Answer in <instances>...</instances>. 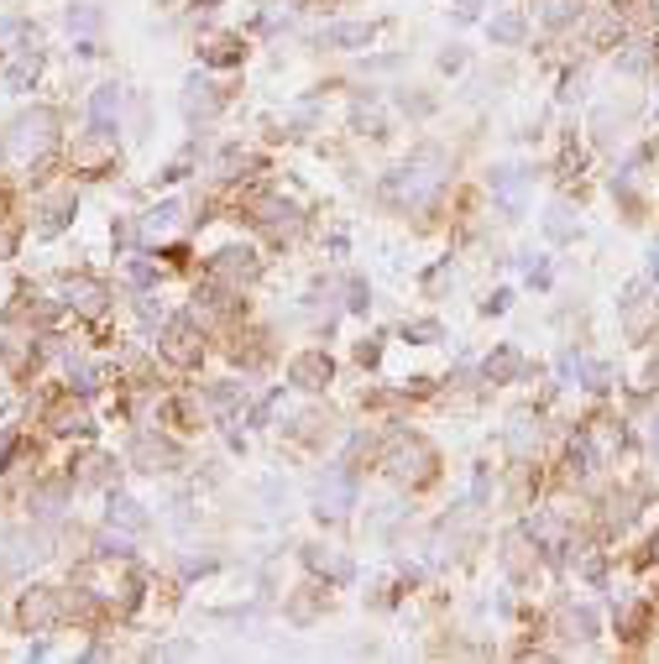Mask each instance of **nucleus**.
Listing matches in <instances>:
<instances>
[{"label": "nucleus", "mask_w": 659, "mask_h": 664, "mask_svg": "<svg viewBox=\"0 0 659 664\" xmlns=\"http://www.w3.org/2000/svg\"><path fill=\"white\" fill-rule=\"evenodd\" d=\"M461 68H466V48H461V42H450V48L440 53V74H461Z\"/></svg>", "instance_id": "obj_44"}, {"label": "nucleus", "mask_w": 659, "mask_h": 664, "mask_svg": "<svg viewBox=\"0 0 659 664\" xmlns=\"http://www.w3.org/2000/svg\"><path fill=\"white\" fill-rule=\"evenodd\" d=\"M89 126H110V131H121V110H126V89L121 84H95L89 89Z\"/></svg>", "instance_id": "obj_23"}, {"label": "nucleus", "mask_w": 659, "mask_h": 664, "mask_svg": "<svg viewBox=\"0 0 659 664\" xmlns=\"http://www.w3.org/2000/svg\"><path fill=\"white\" fill-rule=\"evenodd\" d=\"M74 482H68V471L63 476H42L37 471V482H32V492H27V513H32V523H58L63 513H68V502H74Z\"/></svg>", "instance_id": "obj_15"}, {"label": "nucleus", "mask_w": 659, "mask_h": 664, "mask_svg": "<svg viewBox=\"0 0 659 664\" xmlns=\"http://www.w3.org/2000/svg\"><path fill=\"white\" fill-rule=\"evenodd\" d=\"M37 79H42V42H32V32H27L0 58V84H6L11 95H27V89H37Z\"/></svg>", "instance_id": "obj_14"}, {"label": "nucleus", "mask_w": 659, "mask_h": 664, "mask_svg": "<svg viewBox=\"0 0 659 664\" xmlns=\"http://www.w3.org/2000/svg\"><path fill=\"white\" fill-rule=\"evenodd\" d=\"M335 6H346V0H335Z\"/></svg>", "instance_id": "obj_54"}, {"label": "nucleus", "mask_w": 659, "mask_h": 664, "mask_svg": "<svg viewBox=\"0 0 659 664\" xmlns=\"http://www.w3.org/2000/svg\"><path fill=\"white\" fill-rule=\"evenodd\" d=\"M649 278H659V246L649 251Z\"/></svg>", "instance_id": "obj_51"}, {"label": "nucleus", "mask_w": 659, "mask_h": 664, "mask_svg": "<svg viewBox=\"0 0 659 664\" xmlns=\"http://www.w3.org/2000/svg\"><path fill=\"white\" fill-rule=\"evenodd\" d=\"M21 251V231H16V220H0V262H11Z\"/></svg>", "instance_id": "obj_42"}, {"label": "nucleus", "mask_w": 659, "mask_h": 664, "mask_svg": "<svg viewBox=\"0 0 659 664\" xmlns=\"http://www.w3.org/2000/svg\"><path fill=\"white\" fill-rule=\"evenodd\" d=\"M450 16H456V21H476V16H482V0H450Z\"/></svg>", "instance_id": "obj_46"}, {"label": "nucleus", "mask_w": 659, "mask_h": 664, "mask_svg": "<svg viewBox=\"0 0 659 664\" xmlns=\"http://www.w3.org/2000/svg\"><path fill=\"white\" fill-rule=\"evenodd\" d=\"M346 309L351 314H372V288H367V278H346Z\"/></svg>", "instance_id": "obj_39"}, {"label": "nucleus", "mask_w": 659, "mask_h": 664, "mask_svg": "<svg viewBox=\"0 0 659 664\" xmlns=\"http://www.w3.org/2000/svg\"><path fill=\"white\" fill-rule=\"evenodd\" d=\"M487 32H492V42H497V48H518V42L529 37V21L518 16V11H503V16H497Z\"/></svg>", "instance_id": "obj_33"}, {"label": "nucleus", "mask_w": 659, "mask_h": 664, "mask_svg": "<svg viewBox=\"0 0 659 664\" xmlns=\"http://www.w3.org/2000/svg\"><path fill=\"white\" fill-rule=\"evenodd\" d=\"M63 27L74 32V37H79V32H95V27H100V11H95V6H84V0H74V6L63 11Z\"/></svg>", "instance_id": "obj_38"}, {"label": "nucleus", "mask_w": 659, "mask_h": 664, "mask_svg": "<svg viewBox=\"0 0 659 664\" xmlns=\"http://www.w3.org/2000/svg\"><path fill=\"white\" fill-rule=\"evenodd\" d=\"M58 131H63V116L53 105H27L16 110L11 126H6V147H11V163H21L32 178L37 168H48L58 157Z\"/></svg>", "instance_id": "obj_2"}, {"label": "nucleus", "mask_w": 659, "mask_h": 664, "mask_svg": "<svg viewBox=\"0 0 659 664\" xmlns=\"http://www.w3.org/2000/svg\"><path fill=\"white\" fill-rule=\"evenodd\" d=\"M142 225V241H163V236H173L178 225H184V199H163V204H152V210L136 220Z\"/></svg>", "instance_id": "obj_25"}, {"label": "nucleus", "mask_w": 659, "mask_h": 664, "mask_svg": "<svg viewBox=\"0 0 659 664\" xmlns=\"http://www.w3.org/2000/svg\"><path fill=\"white\" fill-rule=\"evenodd\" d=\"M157 356H163L168 366H178V372H194V366H204V351H210V330L199 325V319L189 314H173L163 319V330L152 335Z\"/></svg>", "instance_id": "obj_7"}, {"label": "nucleus", "mask_w": 659, "mask_h": 664, "mask_svg": "<svg viewBox=\"0 0 659 664\" xmlns=\"http://www.w3.org/2000/svg\"><path fill=\"white\" fill-rule=\"evenodd\" d=\"M408 346H440L445 340V330H440V319H408V325L398 330Z\"/></svg>", "instance_id": "obj_35"}, {"label": "nucleus", "mask_w": 659, "mask_h": 664, "mask_svg": "<svg viewBox=\"0 0 659 664\" xmlns=\"http://www.w3.org/2000/svg\"><path fill=\"white\" fill-rule=\"evenodd\" d=\"M309 508H314V518H325V523L351 518V508H356V471H351L346 461H340V466H325V471L309 482Z\"/></svg>", "instance_id": "obj_9"}, {"label": "nucleus", "mask_w": 659, "mask_h": 664, "mask_svg": "<svg viewBox=\"0 0 659 664\" xmlns=\"http://www.w3.org/2000/svg\"><path fill=\"white\" fill-rule=\"evenodd\" d=\"M126 461H131L136 471H147V476H163V471H178V445H168L163 434L142 429V434H136V440H131Z\"/></svg>", "instance_id": "obj_18"}, {"label": "nucleus", "mask_w": 659, "mask_h": 664, "mask_svg": "<svg viewBox=\"0 0 659 664\" xmlns=\"http://www.w3.org/2000/svg\"><path fill=\"white\" fill-rule=\"evenodd\" d=\"M633 21H654L659 11H654V0H633V11H628Z\"/></svg>", "instance_id": "obj_50"}, {"label": "nucleus", "mask_w": 659, "mask_h": 664, "mask_svg": "<svg viewBox=\"0 0 659 664\" xmlns=\"http://www.w3.org/2000/svg\"><path fill=\"white\" fill-rule=\"evenodd\" d=\"M377 356H382V335H367V340L356 346V361H361V366H377Z\"/></svg>", "instance_id": "obj_45"}, {"label": "nucleus", "mask_w": 659, "mask_h": 664, "mask_svg": "<svg viewBox=\"0 0 659 664\" xmlns=\"http://www.w3.org/2000/svg\"><path fill=\"white\" fill-rule=\"evenodd\" d=\"M623 314H628V335H644V330H649V319H654V304L644 299L639 288H633L628 299H623Z\"/></svg>", "instance_id": "obj_36"}, {"label": "nucleus", "mask_w": 659, "mask_h": 664, "mask_svg": "<svg viewBox=\"0 0 659 664\" xmlns=\"http://www.w3.org/2000/svg\"><path fill=\"white\" fill-rule=\"evenodd\" d=\"M288 382L299 387V393H325V387L335 382V356L320 351V346H309L288 361Z\"/></svg>", "instance_id": "obj_17"}, {"label": "nucleus", "mask_w": 659, "mask_h": 664, "mask_svg": "<svg viewBox=\"0 0 659 664\" xmlns=\"http://www.w3.org/2000/svg\"><path fill=\"white\" fill-rule=\"evenodd\" d=\"M471 497H476V508H487V502H492V466H476V482H471Z\"/></svg>", "instance_id": "obj_43"}, {"label": "nucleus", "mask_w": 659, "mask_h": 664, "mask_svg": "<svg viewBox=\"0 0 659 664\" xmlns=\"http://www.w3.org/2000/svg\"><path fill=\"white\" fill-rule=\"evenodd\" d=\"M555 628H560V638H571V644H592L597 638V612L592 607H560Z\"/></svg>", "instance_id": "obj_27"}, {"label": "nucleus", "mask_w": 659, "mask_h": 664, "mask_svg": "<svg viewBox=\"0 0 659 664\" xmlns=\"http://www.w3.org/2000/svg\"><path fill=\"white\" fill-rule=\"evenodd\" d=\"M131 549H136V534L116 529V523L95 534V555H105V560H131Z\"/></svg>", "instance_id": "obj_32"}, {"label": "nucleus", "mask_w": 659, "mask_h": 664, "mask_svg": "<svg viewBox=\"0 0 659 664\" xmlns=\"http://www.w3.org/2000/svg\"><path fill=\"white\" fill-rule=\"evenodd\" d=\"M351 126H356L361 136H382V110H377V100L367 95V89L351 100Z\"/></svg>", "instance_id": "obj_34"}, {"label": "nucleus", "mask_w": 659, "mask_h": 664, "mask_svg": "<svg viewBox=\"0 0 659 664\" xmlns=\"http://www.w3.org/2000/svg\"><path fill=\"white\" fill-rule=\"evenodd\" d=\"M382 476H388L393 487H403V492H424L440 476V455H435V445H429L424 434L398 429L393 440L382 445Z\"/></svg>", "instance_id": "obj_3"}, {"label": "nucleus", "mask_w": 659, "mask_h": 664, "mask_svg": "<svg viewBox=\"0 0 659 664\" xmlns=\"http://www.w3.org/2000/svg\"><path fill=\"white\" fill-rule=\"evenodd\" d=\"M42 429L53 434V440H95L100 434V419L95 408H89L84 393H74V387H58V393L42 398Z\"/></svg>", "instance_id": "obj_6"}, {"label": "nucleus", "mask_w": 659, "mask_h": 664, "mask_svg": "<svg viewBox=\"0 0 659 664\" xmlns=\"http://www.w3.org/2000/svg\"><path fill=\"white\" fill-rule=\"evenodd\" d=\"M6 157H11V147H6V136H0V163H6Z\"/></svg>", "instance_id": "obj_52"}, {"label": "nucleus", "mask_w": 659, "mask_h": 664, "mask_svg": "<svg viewBox=\"0 0 659 664\" xmlns=\"http://www.w3.org/2000/svg\"><path fill=\"white\" fill-rule=\"evenodd\" d=\"M136 319H142V330H147V335L163 330V309L152 304V293H136Z\"/></svg>", "instance_id": "obj_41"}, {"label": "nucleus", "mask_w": 659, "mask_h": 664, "mask_svg": "<svg viewBox=\"0 0 659 664\" xmlns=\"http://www.w3.org/2000/svg\"><path fill=\"white\" fill-rule=\"evenodd\" d=\"M377 32H382L377 21H330L314 42H320V48H340V53H361L377 42Z\"/></svg>", "instance_id": "obj_21"}, {"label": "nucleus", "mask_w": 659, "mask_h": 664, "mask_svg": "<svg viewBox=\"0 0 659 664\" xmlns=\"http://www.w3.org/2000/svg\"><path fill=\"white\" fill-rule=\"evenodd\" d=\"M445 183H450V152L424 142V147H414V157H408L403 168H393L382 178V204H388V210H403V215H419L440 199Z\"/></svg>", "instance_id": "obj_1"}, {"label": "nucleus", "mask_w": 659, "mask_h": 664, "mask_svg": "<svg viewBox=\"0 0 659 664\" xmlns=\"http://www.w3.org/2000/svg\"><path fill=\"white\" fill-rule=\"evenodd\" d=\"M16 633L27 638H53L63 623H68V586H48V581H32L16 591Z\"/></svg>", "instance_id": "obj_4"}, {"label": "nucleus", "mask_w": 659, "mask_h": 664, "mask_svg": "<svg viewBox=\"0 0 659 664\" xmlns=\"http://www.w3.org/2000/svg\"><path fill=\"white\" fill-rule=\"evenodd\" d=\"M16 215V194H11V183L0 178V220H11Z\"/></svg>", "instance_id": "obj_48"}, {"label": "nucleus", "mask_w": 659, "mask_h": 664, "mask_svg": "<svg viewBox=\"0 0 659 664\" xmlns=\"http://www.w3.org/2000/svg\"><path fill=\"white\" fill-rule=\"evenodd\" d=\"M121 168V136L110 126H84L74 142H68V173L79 183H95V178H110Z\"/></svg>", "instance_id": "obj_5"}, {"label": "nucleus", "mask_w": 659, "mask_h": 664, "mask_svg": "<svg viewBox=\"0 0 659 664\" xmlns=\"http://www.w3.org/2000/svg\"><path fill=\"white\" fill-rule=\"evenodd\" d=\"M110 523H116V529H126V534H147V508L142 502H131V497H121V492H110V513H105Z\"/></svg>", "instance_id": "obj_29"}, {"label": "nucleus", "mask_w": 659, "mask_h": 664, "mask_svg": "<svg viewBox=\"0 0 659 664\" xmlns=\"http://www.w3.org/2000/svg\"><path fill=\"white\" fill-rule=\"evenodd\" d=\"M304 565H309V576H320L330 586H346L356 576V565L340 544H304Z\"/></svg>", "instance_id": "obj_20"}, {"label": "nucleus", "mask_w": 659, "mask_h": 664, "mask_svg": "<svg viewBox=\"0 0 659 664\" xmlns=\"http://www.w3.org/2000/svg\"><path fill=\"white\" fill-rule=\"evenodd\" d=\"M524 372H529V361H524V351H518V346H497V351L482 361V382H497V387H503V382H518Z\"/></svg>", "instance_id": "obj_26"}, {"label": "nucleus", "mask_w": 659, "mask_h": 664, "mask_svg": "<svg viewBox=\"0 0 659 664\" xmlns=\"http://www.w3.org/2000/svg\"><path fill=\"white\" fill-rule=\"evenodd\" d=\"M204 278H215L225 288L246 293V288L262 278V251L257 246H220L215 257H210V272H204Z\"/></svg>", "instance_id": "obj_13"}, {"label": "nucleus", "mask_w": 659, "mask_h": 664, "mask_svg": "<svg viewBox=\"0 0 659 664\" xmlns=\"http://www.w3.org/2000/svg\"><path fill=\"white\" fill-rule=\"evenodd\" d=\"M503 560H508V570H513V576L524 581L529 570H534V560H539V549L529 555V539H524V534H513V539H508V555H503Z\"/></svg>", "instance_id": "obj_37"}, {"label": "nucleus", "mask_w": 659, "mask_h": 664, "mask_svg": "<svg viewBox=\"0 0 659 664\" xmlns=\"http://www.w3.org/2000/svg\"><path fill=\"white\" fill-rule=\"evenodd\" d=\"M79 215V178L63 183H42L37 189V210H32V236L37 241H58Z\"/></svg>", "instance_id": "obj_8"}, {"label": "nucleus", "mask_w": 659, "mask_h": 664, "mask_svg": "<svg viewBox=\"0 0 659 664\" xmlns=\"http://www.w3.org/2000/svg\"><path fill=\"white\" fill-rule=\"evenodd\" d=\"M654 450H659V429H654Z\"/></svg>", "instance_id": "obj_53"}, {"label": "nucleus", "mask_w": 659, "mask_h": 664, "mask_svg": "<svg viewBox=\"0 0 659 664\" xmlns=\"http://www.w3.org/2000/svg\"><path fill=\"white\" fill-rule=\"evenodd\" d=\"M199 63L204 68H236V63H246V37L241 32H210V37H199Z\"/></svg>", "instance_id": "obj_22"}, {"label": "nucleus", "mask_w": 659, "mask_h": 664, "mask_svg": "<svg viewBox=\"0 0 659 664\" xmlns=\"http://www.w3.org/2000/svg\"><path fill=\"white\" fill-rule=\"evenodd\" d=\"M508 299H513V293H508V288H497V293H492V299H487L482 309H487V314H503V309H508Z\"/></svg>", "instance_id": "obj_49"}, {"label": "nucleus", "mask_w": 659, "mask_h": 664, "mask_svg": "<svg viewBox=\"0 0 659 664\" xmlns=\"http://www.w3.org/2000/svg\"><path fill=\"white\" fill-rule=\"evenodd\" d=\"M508 450L518 455V461H529V455L539 450V424H534L529 414H518V419L508 424Z\"/></svg>", "instance_id": "obj_31"}, {"label": "nucleus", "mask_w": 659, "mask_h": 664, "mask_svg": "<svg viewBox=\"0 0 659 664\" xmlns=\"http://www.w3.org/2000/svg\"><path fill=\"white\" fill-rule=\"evenodd\" d=\"M398 105L408 116H429V110H435V100H424V95H398Z\"/></svg>", "instance_id": "obj_47"}, {"label": "nucleus", "mask_w": 659, "mask_h": 664, "mask_svg": "<svg viewBox=\"0 0 659 664\" xmlns=\"http://www.w3.org/2000/svg\"><path fill=\"white\" fill-rule=\"evenodd\" d=\"M544 236H550L555 246H565V241L581 236V220H576L571 204H550V215H544Z\"/></svg>", "instance_id": "obj_30"}, {"label": "nucleus", "mask_w": 659, "mask_h": 664, "mask_svg": "<svg viewBox=\"0 0 659 664\" xmlns=\"http://www.w3.org/2000/svg\"><path fill=\"white\" fill-rule=\"evenodd\" d=\"M204 408H210L220 424H231L246 408V382H236V377L231 382H210V387H204Z\"/></svg>", "instance_id": "obj_24"}, {"label": "nucleus", "mask_w": 659, "mask_h": 664, "mask_svg": "<svg viewBox=\"0 0 659 664\" xmlns=\"http://www.w3.org/2000/svg\"><path fill=\"white\" fill-rule=\"evenodd\" d=\"M529 183H534V173H529L524 163H503V168H492V173H487V189H492V199L503 204L508 215H524Z\"/></svg>", "instance_id": "obj_16"}, {"label": "nucleus", "mask_w": 659, "mask_h": 664, "mask_svg": "<svg viewBox=\"0 0 659 664\" xmlns=\"http://www.w3.org/2000/svg\"><path fill=\"white\" fill-rule=\"evenodd\" d=\"M581 16V0H534V21L544 32H565Z\"/></svg>", "instance_id": "obj_28"}, {"label": "nucleus", "mask_w": 659, "mask_h": 664, "mask_svg": "<svg viewBox=\"0 0 659 664\" xmlns=\"http://www.w3.org/2000/svg\"><path fill=\"white\" fill-rule=\"evenodd\" d=\"M241 215L252 220L267 241H278V246L304 231V210L293 199H283V194H252V199L241 204Z\"/></svg>", "instance_id": "obj_10"}, {"label": "nucleus", "mask_w": 659, "mask_h": 664, "mask_svg": "<svg viewBox=\"0 0 659 664\" xmlns=\"http://www.w3.org/2000/svg\"><path fill=\"white\" fill-rule=\"evenodd\" d=\"M220 110H225V89L210 74H189L184 79V116L199 126V121H215Z\"/></svg>", "instance_id": "obj_19"}, {"label": "nucleus", "mask_w": 659, "mask_h": 664, "mask_svg": "<svg viewBox=\"0 0 659 664\" xmlns=\"http://www.w3.org/2000/svg\"><path fill=\"white\" fill-rule=\"evenodd\" d=\"M68 482H74L79 492H116L121 461L110 450H95L84 440V450H74V461H68Z\"/></svg>", "instance_id": "obj_12"}, {"label": "nucleus", "mask_w": 659, "mask_h": 664, "mask_svg": "<svg viewBox=\"0 0 659 664\" xmlns=\"http://www.w3.org/2000/svg\"><path fill=\"white\" fill-rule=\"evenodd\" d=\"M53 299L63 304V314H79V319H105L110 314V288L89 272H63Z\"/></svg>", "instance_id": "obj_11"}, {"label": "nucleus", "mask_w": 659, "mask_h": 664, "mask_svg": "<svg viewBox=\"0 0 659 664\" xmlns=\"http://www.w3.org/2000/svg\"><path fill=\"white\" fill-rule=\"evenodd\" d=\"M649 68V48L644 42H628V48L618 53V74H644Z\"/></svg>", "instance_id": "obj_40"}]
</instances>
